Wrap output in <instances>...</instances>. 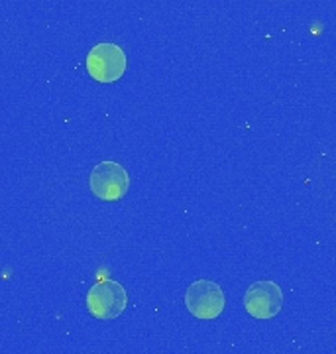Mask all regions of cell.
I'll return each instance as SVG.
<instances>
[{
  "label": "cell",
  "instance_id": "cell-3",
  "mask_svg": "<svg viewBox=\"0 0 336 354\" xmlns=\"http://www.w3.org/2000/svg\"><path fill=\"white\" fill-rule=\"evenodd\" d=\"M128 305V293L118 281H100L95 283L87 293V309L95 319H116L122 315Z\"/></svg>",
  "mask_w": 336,
  "mask_h": 354
},
{
  "label": "cell",
  "instance_id": "cell-2",
  "mask_svg": "<svg viewBox=\"0 0 336 354\" xmlns=\"http://www.w3.org/2000/svg\"><path fill=\"white\" fill-rule=\"evenodd\" d=\"M88 187L93 195L102 201H118L130 189V176L124 165L106 160L93 167L88 177Z\"/></svg>",
  "mask_w": 336,
  "mask_h": 354
},
{
  "label": "cell",
  "instance_id": "cell-5",
  "mask_svg": "<svg viewBox=\"0 0 336 354\" xmlns=\"http://www.w3.org/2000/svg\"><path fill=\"white\" fill-rule=\"evenodd\" d=\"M244 307L248 315L254 319H272L283 307V291L275 281H270V279L256 281L246 290Z\"/></svg>",
  "mask_w": 336,
  "mask_h": 354
},
{
  "label": "cell",
  "instance_id": "cell-4",
  "mask_svg": "<svg viewBox=\"0 0 336 354\" xmlns=\"http://www.w3.org/2000/svg\"><path fill=\"white\" fill-rule=\"evenodd\" d=\"M185 307L197 319H216L226 307L223 288L211 279H197L185 293Z\"/></svg>",
  "mask_w": 336,
  "mask_h": 354
},
{
  "label": "cell",
  "instance_id": "cell-1",
  "mask_svg": "<svg viewBox=\"0 0 336 354\" xmlns=\"http://www.w3.org/2000/svg\"><path fill=\"white\" fill-rule=\"evenodd\" d=\"M87 71L99 83H114L122 79L128 67L124 50L116 44H97L87 53Z\"/></svg>",
  "mask_w": 336,
  "mask_h": 354
}]
</instances>
